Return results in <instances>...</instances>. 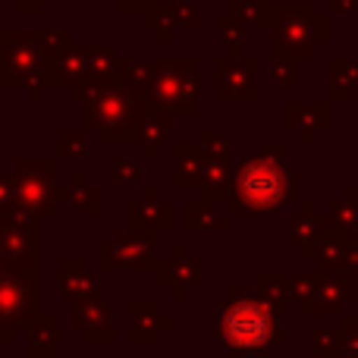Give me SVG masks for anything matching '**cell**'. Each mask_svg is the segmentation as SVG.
Returning <instances> with one entry per match:
<instances>
[{
  "mask_svg": "<svg viewBox=\"0 0 358 358\" xmlns=\"http://www.w3.org/2000/svg\"><path fill=\"white\" fill-rule=\"evenodd\" d=\"M271 334V317L258 305H236L227 317H223V340L239 352H252L267 343Z\"/></svg>",
  "mask_w": 358,
  "mask_h": 358,
  "instance_id": "1",
  "label": "cell"
},
{
  "mask_svg": "<svg viewBox=\"0 0 358 358\" xmlns=\"http://www.w3.org/2000/svg\"><path fill=\"white\" fill-rule=\"evenodd\" d=\"M242 195L255 208H271L283 195V179L271 167H248L242 173Z\"/></svg>",
  "mask_w": 358,
  "mask_h": 358,
  "instance_id": "2",
  "label": "cell"
}]
</instances>
